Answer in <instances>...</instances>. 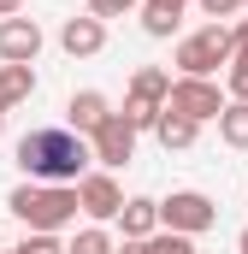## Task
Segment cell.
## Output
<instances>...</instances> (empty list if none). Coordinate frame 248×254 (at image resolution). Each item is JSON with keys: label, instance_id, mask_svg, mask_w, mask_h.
Returning <instances> with one entry per match:
<instances>
[{"label": "cell", "instance_id": "d6986e66", "mask_svg": "<svg viewBox=\"0 0 248 254\" xmlns=\"http://www.w3.org/2000/svg\"><path fill=\"white\" fill-rule=\"evenodd\" d=\"M148 254H195V237H178V231H154V237H148Z\"/></svg>", "mask_w": 248, "mask_h": 254}, {"label": "cell", "instance_id": "9a60e30c", "mask_svg": "<svg viewBox=\"0 0 248 254\" xmlns=\"http://www.w3.org/2000/svg\"><path fill=\"white\" fill-rule=\"evenodd\" d=\"M219 136H225V148H248V101H225Z\"/></svg>", "mask_w": 248, "mask_h": 254}, {"label": "cell", "instance_id": "4fadbf2b", "mask_svg": "<svg viewBox=\"0 0 248 254\" xmlns=\"http://www.w3.org/2000/svg\"><path fill=\"white\" fill-rule=\"evenodd\" d=\"M166 89H172V71H166V65H136V77H130V95H136V101L166 107Z\"/></svg>", "mask_w": 248, "mask_h": 254}, {"label": "cell", "instance_id": "603a6c76", "mask_svg": "<svg viewBox=\"0 0 248 254\" xmlns=\"http://www.w3.org/2000/svg\"><path fill=\"white\" fill-rule=\"evenodd\" d=\"M195 6H201L213 24H225V18H237V12H243V0H195Z\"/></svg>", "mask_w": 248, "mask_h": 254}, {"label": "cell", "instance_id": "7c38bea8", "mask_svg": "<svg viewBox=\"0 0 248 254\" xmlns=\"http://www.w3.org/2000/svg\"><path fill=\"white\" fill-rule=\"evenodd\" d=\"M36 95V65H0V113Z\"/></svg>", "mask_w": 248, "mask_h": 254}, {"label": "cell", "instance_id": "277c9868", "mask_svg": "<svg viewBox=\"0 0 248 254\" xmlns=\"http://www.w3.org/2000/svg\"><path fill=\"white\" fill-rule=\"evenodd\" d=\"M154 207H160V231H178V237H201V231L219 225L213 195H201V190H172L166 201H154Z\"/></svg>", "mask_w": 248, "mask_h": 254}, {"label": "cell", "instance_id": "8992f818", "mask_svg": "<svg viewBox=\"0 0 248 254\" xmlns=\"http://www.w3.org/2000/svg\"><path fill=\"white\" fill-rule=\"evenodd\" d=\"M77 213H89L95 225H107V219H119V207H124V190H119V178L113 172H83L77 184Z\"/></svg>", "mask_w": 248, "mask_h": 254}, {"label": "cell", "instance_id": "44dd1931", "mask_svg": "<svg viewBox=\"0 0 248 254\" xmlns=\"http://www.w3.org/2000/svg\"><path fill=\"white\" fill-rule=\"evenodd\" d=\"M225 101H248V60H231V71H225Z\"/></svg>", "mask_w": 248, "mask_h": 254}, {"label": "cell", "instance_id": "e0dca14e", "mask_svg": "<svg viewBox=\"0 0 248 254\" xmlns=\"http://www.w3.org/2000/svg\"><path fill=\"white\" fill-rule=\"evenodd\" d=\"M178 24H184L178 12H166V6H148V0H142V30H148V36H178Z\"/></svg>", "mask_w": 248, "mask_h": 254}, {"label": "cell", "instance_id": "52a82bcc", "mask_svg": "<svg viewBox=\"0 0 248 254\" xmlns=\"http://www.w3.org/2000/svg\"><path fill=\"white\" fill-rule=\"evenodd\" d=\"M89 154H95V166H101V172H119V166H130V160H136V130L113 113L107 125L89 136Z\"/></svg>", "mask_w": 248, "mask_h": 254}, {"label": "cell", "instance_id": "f546056e", "mask_svg": "<svg viewBox=\"0 0 248 254\" xmlns=\"http://www.w3.org/2000/svg\"><path fill=\"white\" fill-rule=\"evenodd\" d=\"M243 6H248V0H243Z\"/></svg>", "mask_w": 248, "mask_h": 254}, {"label": "cell", "instance_id": "ba28073f", "mask_svg": "<svg viewBox=\"0 0 248 254\" xmlns=\"http://www.w3.org/2000/svg\"><path fill=\"white\" fill-rule=\"evenodd\" d=\"M42 42H48V36H42L36 18H24V12H18V18H0V60L6 65H36Z\"/></svg>", "mask_w": 248, "mask_h": 254}, {"label": "cell", "instance_id": "2e32d148", "mask_svg": "<svg viewBox=\"0 0 248 254\" xmlns=\"http://www.w3.org/2000/svg\"><path fill=\"white\" fill-rule=\"evenodd\" d=\"M113 249H119V243H113L101 225H89V231H77V237L65 243V254H113Z\"/></svg>", "mask_w": 248, "mask_h": 254}, {"label": "cell", "instance_id": "5bb4252c", "mask_svg": "<svg viewBox=\"0 0 248 254\" xmlns=\"http://www.w3.org/2000/svg\"><path fill=\"white\" fill-rule=\"evenodd\" d=\"M195 130H201V125H189V119H178V113H166V107H160V119H154V136H160V148H166V154L189 148V142H195Z\"/></svg>", "mask_w": 248, "mask_h": 254}, {"label": "cell", "instance_id": "484cf974", "mask_svg": "<svg viewBox=\"0 0 248 254\" xmlns=\"http://www.w3.org/2000/svg\"><path fill=\"white\" fill-rule=\"evenodd\" d=\"M148 6H166V12H178V18H184V6H189V0H148Z\"/></svg>", "mask_w": 248, "mask_h": 254}, {"label": "cell", "instance_id": "5b68a950", "mask_svg": "<svg viewBox=\"0 0 248 254\" xmlns=\"http://www.w3.org/2000/svg\"><path fill=\"white\" fill-rule=\"evenodd\" d=\"M166 113H178V119H189V125H207V119L225 113V89H219L213 77H172Z\"/></svg>", "mask_w": 248, "mask_h": 254}, {"label": "cell", "instance_id": "3957f363", "mask_svg": "<svg viewBox=\"0 0 248 254\" xmlns=\"http://www.w3.org/2000/svg\"><path fill=\"white\" fill-rule=\"evenodd\" d=\"M172 65H178V77H213L219 65H231V30L225 24H201L195 36L178 42Z\"/></svg>", "mask_w": 248, "mask_h": 254}, {"label": "cell", "instance_id": "cb8c5ba5", "mask_svg": "<svg viewBox=\"0 0 248 254\" xmlns=\"http://www.w3.org/2000/svg\"><path fill=\"white\" fill-rule=\"evenodd\" d=\"M225 30H231V60H248V18L225 24Z\"/></svg>", "mask_w": 248, "mask_h": 254}, {"label": "cell", "instance_id": "83f0119b", "mask_svg": "<svg viewBox=\"0 0 248 254\" xmlns=\"http://www.w3.org/2000/svg\"><path fill=\"white\" fill-rule=\"evenodd\" d=\"M237 249H243V254H248V225H243V237H237Z\"/></svg>", "mask_w": 248, "mask_h": 254}, {"label": "cell", "instance_id": "ffe728a7", "mask_svg": "<svg viewBox=\"0 0 248 254\" xmlns=\"http://www.w3.org/2000/svg\"><path fill=\"white\" fill-rule=\"evenodd\" d=\"M12 254H65V243L54 237V231H30V237H24Z\"/></svg>", "mask_w": 248, "mask_h": 254}, {"label": "cell", "instance_id": "30bf717a", "mask_svg": "<svg viewBox=\"0 0 248 254\" xmlns=\"http://www.w3.org/2000/svg\"><path fill=\"white\" fill-rule=\"evenodd\" d=\"M107 119H113V107H107V95H101V89H77V95H71V107H65V130H77V136H95Z\"/></svg>", "mask_w": 248, "mask_h": 254}, {"label": "cell", "instance_id": "7a4b0ae2", "mask_svg": "<svg viewBox=\"0 0 248 254\" xmlns=\"http://www.w3.org/2000/svg\"><path fill=\"white\" fill-rule=\"evenodd\" d=\"M6 207H12V219H24L30 231H54V237H60L65 225L77 219V190H71V184H18V190L6 195Z\"/></svg>", "mask_w": 248, "mask_h": 254}, {"label": "cell", "instance_id": "7402d4cb", "mask_svg": "<svg viewBox=\"0 0 248 254\" xmlns=\"http://www.w3.org/2000/svg\"><path fill=\"white\" fill-rule=\"evenodd\" d=\"M136 6H142V0H89V18H101V24H107V18H130Z\"/></svg>", "mask_w": 248, "mask_h": 254}, {"label": "cell", "instance_id": "8fae6325", "mask_svg": "<svg viewBox=\"0 0 248 254\" xmlns=\"http://www.w3.org/2000/svg\"><path fill=\"white\" fill-rule=\"evenodd\" d=\"M119 225H124V243H148V237L160 231V207H154L148 195H130L119 207Z\"/></svg>", "mask_w": 248, "mask_h": 254}, {"label": "cell", "instance_id": "6da1fadb", "mask_svg": "<svg viewBox=\"0 0 248 254\" xmlns=\"http://www.w3.org/2000/svg\"><path fill=\"white\" fill-rule=\"evenodd\" d=\"M12 154H18L24 184H77V178L95 166L89 136H77V130H65V125H36V130H24Z\"/></svg>", "mask_w": 248, "mask_h": 254}, {"label": "cell", "instance_id": "4316f807", "mask_svg": "<svg viewBox=\"0 0 248 254\" xmlns=\"http://www.w3.org/2000/svg\"><path fill=\"white\" fill-rule=\"evenodd\" d=\"M113 254H148V243H119Z\"/></svg>", "mask_w": 248, "mask_h": 254}, {"label": "cell", "instance_id": "f1b7e54d", "mask_svg": "<svg viewBox=\"0 0 248 254\" xmlns=\"http://www.w3.org/2000/svg\"><path fill=\"white\" fill-rule=\"evenodd\" d=\"M0 136H6V113H0Z\"/></svg>", "mask_w": 248, "mask_h": 254}, {"label": "cell", "instance_id": "9c48e42d", "mask_svg": "<svg viewBox=\"0 0 248 254\" xmlns=\"http://www.w3.org/2000/svg\"><path fill=\"white\" fill-rule=\"evenodd\" d=\"M60 48L71 60H95V54L107 48V24H101V18H65L60 24Z\"/></svg>", "mask_w": 248, "mask_h": 254}, {"label": "cell", "instance_id": "d4e9b609", "mask_svg": "<svg viewBox=\"0 0 248 254\" xmlns=\"http://www.w3.org/2000/svg\"><path fill=\"white\" fill-rule=\"evenodd\" d=\"M24 12V0H0V18H18Z\"/></svg>", "mask_w": 248, "mask_h": 254}, {"label": "cell", "instance_id": "ac0fdd59", "mask_svg": "<svg viewBox=\"0 0 248 254\" xmlns=\"http://www.w3.org/2000/svg\"><path fill=\"white\" fill-rule=\"evenodd\" d=\"M130 130H154V119H160V107L154 101H136V95H124V113H119Z\"/></svg>", "mask_w": 248, "mask_h": 254}]
</instances>
